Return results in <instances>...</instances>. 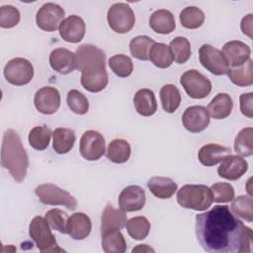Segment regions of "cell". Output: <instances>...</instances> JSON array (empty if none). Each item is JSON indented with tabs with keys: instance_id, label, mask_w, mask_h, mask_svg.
Wrapping results in <instances>:
<instances>
[{
	"instance_id": "cell-40",
	"label": "cell",
	"mask_w": 253,
	"mask_h": 253,
	"mask_svg": "<svg viewBox=\"0 0 253 253\" xmlns=\"http://www.w3.org/2000/svg\"><path fill=\"white\" fill-rule=\"evenodd\" d=\"M109 66L119 77H127L133 71V62L131 58L125 54H116L110 57Z\"/></svg>"
},
{
	"instance_id": "cell-27",
	"label": "cell",
	"mask_w": 253,
	"mask_h": 253,
	"mask_svg": "<svg viewBox=\"0 0 253 253\" xmlns=\"http://www.w3.org/2000/svg\"><path fill=\"white\" fill-rule=\"evenodd\" d=\"M102 233V249L106 253H124L126 244L120 229H109Z\"/></svg>"
},
{
	"instance_id": "cell-31",
	"label": "cell",
	"mask_w": 253,
	"mask_h": 253,
	"mask_svg": "<svg viewBox=\"0 0 253 253\" xmlns=\"http://www.w3.org/2000/svg\"><path fill=\"white\" fill-rule=\"evenodd\" d=\"M161 106L166 113H174L180 107L181 94L179 89L173 84L164 85L159 93Z\"/></svg>"
},
{
	"instance_id": "cell-32",
	"label": "cell",
	"mask_w": 253,
	"mask_h": 253,
	"mask_svg": "<svg viewBox=\"0 0 253 253\" xmlns=\"http://www.w3.org/2000/svg\"><path fill=\"white\" fill-rule=\"evenodd\" d=\"M149 60L158 68H168L173 63V54L168 45L155 42L149 51Z\"/></svg>"
},
{
	"instance_id": "cell-35",
	"label": "cell",
	"mask_w": 253,
	"mask_h": 253,
	"mask_svg": "<svg viewBox=\"0 0 253 253\" xmlns=\"http://www.w3.org/2000/svg\"><path fill=\"white\" fill-rule=\"evenodd\" d=\"M155 42L147 36H136L129 42V50L134 58L139 60H148L149 51Z\"/></svg>"
},
{
	"instance_id": "cell-25",
	"label": "cell",
	"mask_w": 253,
	"mask_h": 253,
	"mask_svg": "<svg viewBox=\"0 0 253 253\" xmlns=\"http://www.w3.org/2000/svg\"><path fill=\"white\" fill-rule=\"evenodd\" d=\"M232 107L233 102L231 97L226 93H219L209 103L207 111L211 118L222 120L231 114Z\"/></svg>"
},
{
	"instance_id": "cell-34",
	"label": "cell",
	"mask_w": 253,
	"mask_h": 253,
	"mask_svg": "<svg viewBox=\"0 0 253 253\" xmlns=\"http://www.w3.org/2000/svg\"><path fill=\"white\" fill-rule=\"evenodd\" d=\"M230 206L231 212L247 222L253 221V201L251 196H238L232 199Z\"/></svg>"
},
{
	"instance_id": "cell-48",
	"label": "cell",
	"mask_w": 253,
	"mask_h": 253,
	"mask_svg": "<svg viewBox=\"0 0 253 253\" xmlns=\"http://www.w3.org/2000/svg\"><path fill=\"white\" fill-rule=\"evenodd\" d=\"M154 252V249H152L151 247H149L147 244H138L135 248L132 249V252Z\"/></svg>"
},
{
	"instance_id": "cell-15",
	"label": "cell",
	"mask_w": 253,
	"mask_h": 253,
	"mask_svg": "<svg viewBox=\"0 0 253 253\" xmlns=\"http://www.w3.org/2000/svg\"><path fill=\"white\" fill-rule=\"evenodd\" d=\"M36 109L43 115H52L60 107V94L53 87H42L34 96Z\"/></svg>"
},
{
	"instance_id": "cell-43",
	"label": "cell",
	"mask_w": 253,
	"mask_h": 253,
	"mask_svg": "<svg viewBox=\"0 0 253 253\" xmlns=\"http://www.w3.org/2000/svg\"><path fill=\"white\" fill-rule=\"evenodd\" d=\"M68 217L69 216L67 215V213L58 208L50 209L45 213V219L47 220L49 226L53 230H56L63 234L67 233L66 226Z\"/></svg>"
},
{
	"instance_id": "cell-1",
	"label": "cell",
	"mask_w": 253,
	"mask_h": 253,
	"mask_svg": "<svg viewBox=\"0 0 253 253\" xmlns=\"http://www.w3.org/2000/svg\"><path fill=\"white\" fill-rule=\"evenodd\" d=\"M195 232L202 248L210 253L251 251L252 230L227 206L217 205L195 217Z\"/></svg>"
},
{
	"instance_id": "cell-4",
	"label": "cell",
	"mask_w": 253,
	"mask_h": 253,
	"mask_svg": "<svg viewBox=\"0 0 253 253\" xmlns=\"http://www.w3.org/2000/svg\"><path fill=\"white\" fill-rule=\"evenodd\" d=\"M74 55L76 69L81 71L82 75L99 73L106 70V54L95 45L82 44L76 49Z\"/></svg>"
},
{
	"instance_id": "cell-20",
	"label": "cell",
	"mask_w": 253,
	"mask_h": 253,
	"mask_svg": "<svg viewBox=\"0 0 253 253\" xmlns=\"http://www.w3.org/2000/svg\"><path fill=\"white\" fill-rule=\"evenodd\" d=\"M49 64L53 70L60 74H68L76 69L75 55L72 51L58 47L49 54Z\"/></svg>"
},
{
	"instance_id": "cell-3",
	"label": "cell",
	"mask_w": 253,
	"mask_h": 253,
	"mask_svg": "<svg viewBox=\"0 0 253 253\" xmlns=\"http://www.w3.org/2000/svg\"><path fill=\"white\" fill-rule=\"evenodd\" d=\"M177 202L183 208L203 211L211 206L213 195L206 185L188 184L178 190Z\"/></svg>"
},
{
	"instance_id": "cell-47",
	"label": "cell",
	"mask_w": 253,
	"mask_h": 253,
	"mask_svg": "<svg viewBox=\"0 0 253 253\" xmlns=\"http://www.w3.org/2000/svg\"><path fill=\"white\" fill-rule=\"evenodd\" d=\"M252 23H253V15L248 14L242 18L241 24H240L242 33L248 36L249 38H252Z\"/></svg>"
},
{
	"instance_id": "cell-14",
	"label": "cell",
	"mask_w": 253,
	"mask_h": 253,
	"mask_svg": "<svg viewBox=\"0 0 253 253\" xmlns=\"http://www.w3.org/2000/svg\"><path fill=\"white\" fill-rule=\"evenodd\" d=\"M145 192L137 185H130L122 190L118 198V204L125 212L140 211L145 205Z\"/></svg>"
},
{
	"instance_id": "cell-13",
	"label": "cell",
	"mask_w": 253,
	"mask_h": 253,
	"mask_svg": "<svg viewBox=\"0 0 253 253\" xmlns=\"http://www.w3.org/2000/svg\"><path fill=\"white\" fill-rule=\"evenodd\" d=\"M184 127L192 132L199 133L205 130L210 124V115L203 106H190L182 115Z\"/></svg>"
},
{
	"instance_id": "cell-16",
	"label": "cell",
	"mask_w": 253,
	"mask_h": 253,
	"mask_svg": "<svg viewBox=\"0 0 253 253\" xmlns=\"http://www.w3.org/2000/svg\"><path fill=\"white\" fill-rule=\"evenodd\" d=\"M247 161L239 155L229 154L225 156L218 166L217 173L222 179L228 181H236L240 179L247 171Z\"/></svg>"
},
{
	"instance_id": "cell-30",
	"label": "cell",
	"mask_w": 253,
	"mask_h": 253,
	"mask_svg": "<svg viewBox=\"0 0 253 253\" xmlns=\"http://www.w3.org/2000/svg\"><path fill=\"white\" fill-rule=\"evenodd\" d=\"M131 153L130 144L123 138L113 139L107 148V157L114 163H125L126 162Z\"/></svg>"
},
{
	"instance_id": "cell-45",
	"label": "cell",
	"mask_w": 253,
	"mask_h": 253,
	"mask_svg": "<svg viewBox=\"0 0 253 253\" xmlns=\"http://www.w3.org/2000/svg\"><path fill=\"white\" fill-rule=\"evenodd\" d=\"M211 190L216 203H228L234 198V189L229 183H215Z\"/></svg>"
},
{
	"instance_id": "cell-12",
	"label": "cell",
	"mask_w": 253,
	"mask_h": 253,
	"mask_svg": "<svg viewBox=\"0 0 253 253\" xmlns=\"http://www.w3.org/2000/svg\"><path fill=\"white\" fill-rule=\"evenodd\" d=\"M105 138L96 130L85 131L79 142V152L81 156L89 161L100 159L105 153Z\"/></svg>"
},
{
	"instance_id": "cell-11",
	"label": "cell",
	"mask_w": 253,
	"mask_h": 253,
	"mask_svg": "<svg viewBox=\"0 0 253 253\" xmlns=\"http://www.w3.org/2000/svg\"><path fill=\"white\" fill-rule=\"evenodd\" d=\"M65 12L63 8L54 3L42 5L37 12L36 24L45 32H54L59 29L61 22L64 20Z\"/></svg>"
},
{
	"instance_id": "cell-9",
	"label": "cell",
	"mask_w": 253,
	"mask_h": 253,
	"mask_svg": "<svg viewBox=\"0 0 253 253\" xmlns=\"http://www.w3.org/2000/svg\"><path fill=\"white\" fill-rule=\"evenodd\" d=\"M6 80L14 86L27 85L34 76V66L26 58L16 57L7 62L4 67Z\"/></svg>"
},
{
	"instance_id": "cell-5",
	"label": "cell",
	"mask_w": 253,
	"mask_h": 253,
	"mask_svg": "<svg viewBox=\"0 0 253 253\" xmlns=\"http://www.w3.org/2000/svg\"><path fill=\"white\" fill-rule=\"evenodd\" d=\"M45 217L35 216L29 224V234L34 240L38 249L42 253L64 252L56 242L55 236L51 232Z\"/></svg>"
},
{
	"instance_id": "cell-7",
	"label": "cell",
	"mask_w": 253,
	"mask_h": 253,
	"mask_svg": "<svg viewBox=\"0 0 253 253\" xmlns=\"http://www.w3.org/2000/svg\"><path fill=\"white\" fill-rule=\"evenodd\" d=\"M109 27L118 34H126L134 27L135 15L126 3L113 4L107 14Z\"/></svg>"
},
{
	"instance_id": "cell-6",
	"label": "cell",
	"mask_w": 253,
	"mask_h": 253,
	"mask_svg": "<svg viewBox=\"0 0 253 253\" xmlns=\"http://www.w3.org/2000/svg\"><path fill=\"white\" fill-rule=\"evenodd\" d=\"M35 194L39 201L44 205H61L70 211L77 208V201L69 192L51 183L39 185L35 189Z\"/></svg>"
},
{
	"instance_id": "cell-44",
	"label": "cell",
	"mask_w": 253,
	"mask_h": 253,
	"mask_svg": "<svg viewBox=\"0 0 253 253\" xmlns=\"http://www.w3.org/2000/svg\"><path fill=\"white\" fill-rule=\"evenodd\" d=\"M20 12L11 5H5L0 8V26L4 29H11L20 22Z\"/></svg>"
},
{
	"instance_id": "cell-39",
	"label": "cell",
	"mask_w": 253,
	"mask_h": 253,
	"mask_svg": "<svg viewBox=\"0 0 253 253\" xmlns=\"http://www.w3.org/2000/svg\"><path fill=\"white\" fill-rule=\"evenodd\" d=\"M204 12L198 7L190 6L182 10V12L180 13L181 25L186 29H198L204 24Z\"/></svg>"
},
{
	"instance_id": "cell-19",
	"label": "cell",
	"mask_w": 253,
	"mask_h": 253,
	"mask_svg": "<svg viewBox=\"0 0 253 253\" xmlns=\"http://www.w3.org/2000/svg\"><path fill=\"white\" fill-rule=\"evenodd\" d=\"M66 230L71 238L75 240H83L91 233V219L87 214L83 212L72 213L68 217Z\"/></svg>"
},
{
	"instance_id": "cell-38",
	"label": "cell",
	"mask_w": 253,
	"mask_h": 253,
	"mask_svg": "<svg viewBox=\"0 0 253 253\" xmlns=\"http://www.w3.org/2000/svg\"><path fill=\"white\" fill-rule=\"evenodd\" d=\"M108 81L109 78L107 70L90 75H81L80 77L82 87L91 93H98L103 91L107 87Z\"/></svg>"
},
{
	"instance_id": "cell-8",
	"label": "cell",
	"mask_w": 253,
	"mask_h": 253,
	"mask_svg": "<svg viewBox=\"0 0 253 253\" xmlns=\"http://www.w3.org/2000/svg\"><path fill=\"white\" fill-rule=\"evenodd\" d=\"M180 83L188 96L193 99L206 98L212 88L210 79L196 69L185 71L180 78Z\"/></svg>"
},
{
	"instance_id": "cell-33",
	"label": "cell",
	"mask_w": 253,
	"mask_h": 253,
	"mask_svg": "<svg viewBox=\"0 0 253 253\" xmlns=\"http://www.w3.org/2000/svg\"><path fill=\"white\" fill-rule=\"evenodd\" d=\"M51 135V129L46 125L37 126L29 132V144L36 150H44L49 145Z\"/></svg>"
},
{
	"instance_id": "cell-29",
	"label": "cell",
	"mask_w": 253,
	"mask_h": 253,
	"mask_svg": "<svg viewBox=\"0 0 253 253\" xmlns=\"http://www.w3.org/2000/svg\"><path fill=\"white\" fill-rule=\"evenodd\" d=\"M75 133L70 128L58 127L52 132V146L56 153L65 154L69 152L75 142Z\"/></svg>"
},
{
	"instance_id": "cell-22",
	"label": "cell",
	"mask_w": 253,
	"mask_h": 253,
	"mask_svg": "<svg viewBox=\"0 0 253 253\" xmlns=\"http://www.w3.org/2000/svg\"><path fill=\"white\" fill-rule=\"evenodd\" d=\"M149 26L157 34H170L176 28L174 15L165 9L156 10L151 14L149 18Z\"/></svg>"
},
{
	"instance_id": "cell-37",
	"label": "cell",
	"mask_w": 253,
	"mask_h": 253,
	"mask_svg": "<svg viewBox=\"0 0 253 253\" xmlns=\"http://www.w3.org/2000/svg\"><path fill=\"white\" fill-rule=\"evenodd\" d=\"M169 47L172 51L174 60L179 64L187 62L191 57V44L189 40L185 37L174 38L170 42Z\"/></svg>"
},
{
	"instance_id": "cell-23",
	"label": "cell",
	"mask_w": 253,
	"mask_h": 253,
	"mask_svg": "<svg viewBox=\"0 0 253 253\" xmlns=\"http://www.w3.org/2000/svg\"><path fill=\"white\" fill-rule=\"evenodd\" d=\"M126 215L121 209H115L108 204L101 216V232L109 229H122L126 226Z\"/></svg>"
},
{
	"instance_id": "cell-24",
	"label": "cell",
	"mask_w": 253,
	"mask_h": 253,
	"mask_svg": "<svg viewBox=\"0 0 253 253\" xmlns=\"http://www.w3.org/2000/svg\"><path fill=\"white\" fill-rule=\"evenodd\" d=\"M133 103L136 112L143 117H150L155 114L157 110V102L155 95L150 89L138 90L133 98Z\"/></svg>"
},
{
	"instance_id": "cell-18",
	"label": "cell",
	"mask_w": 253,
	"mask_h": 253,
	"mask_svg": "<svg viewBox=\"0 0 253 253\" xmlns=\"http://www.w3.org/2000/svg\"><path fill=\"white\" fill-rule=\"evenodd\" d=\"M226 58L228 64L232 67H237L244 64L250 57V47L240 41L227 42L221 51Z\"/></svg>"
},
{
	"instance_id": "cell-28",
	"label": "cell",
	"mask_w": 253,
	"mask_h": 253,
	"mask_svg": "<svg viewBox=\"0 0 253 253\" xmlns=\"http://www.w3.org/2000/svg\"><path fill=\"white\" fill-rule=\"evenodd\" d=\"M227 75L230 81L238 87H247L253 84V62L249 58L244 64L231 67L228 69Z\"/></svg>"
},
{
	"instance_id": "cell-46",
	"label": "cell",
	"mask_w": 253,
	"mask_h": 253,
	"mask_svg": "<svg viewBox=\"0 0 253 253\" xmlns=\"http://www.w3.org/2000/svg\"><path fill=\"white\" fill-rule=\"evenodd\" d=\"M239 102H240V111L242 115L251 119L253 117V108H252L253 93L249 92V93H244L240 95Z\"/></svg>"
},
{
	"instance_id": "cell-21",
	"label": "cell",
	"mask_w": 253,
	"mask_h": 253,
	"mask_svg": "<svg viewBox=\"0 0 253 253\" xmlns=\"http://www.w3.org/2000/svg\"><path fill=\"white\" fill-rule=\"evenodd\" d=\"M231 154V150L217 143H208L203 145L198 152L199 161L208 167L214 166L225 156Z\"/></svg>"
},
{
	"instance_id": "cell-41",
	"label": "cell",
	"mask_w": 253,
	"mask_h": 253,
	"mask_svg": "<svg viewBox=\"0 0 253 253\" xmlns=\"http://www.w3.org/2000/svg\"><path fill=\"white\" fill-rule=\"evenodd\" d=\"M252 127L242 128L236 135L234 140V150L241 156H250L253 153Z\"/></svg>"
},
{
	"instance_id": "cell-17",
	"label": "cell",
	"mask_w": 253,
	"mask_h": 253,
	"mask_svg": "<svg viewBox=\"0 0 253 253\" xmlns=\"http://www.w3.org/2000/svg\"><path fill=\"white\" fill-rule=\"evenodd\" d=\"M86 25L83 19L76 15L65 18L59 27L60 37L67 42L77 43L85 36Z\"/></svg>"
},
{
	"instance_id": "cell-36",
	"label": "cell",
	"mask_w": 253,
	"mask_h": 253,
	"mask_svg": "<svg viewBox=\"0 0 253 253\" xmlns=\"http://www.w3.org/2000/svg\"><path fill=\"white\" fill-rule=\"evenodd\" d=\"M128 235L135 240H142L147 237L150 230V222L145 216H134L126 220V226Z\"/></svg>"
},
{
	"instance_id": "cell-26",
	"label": "cell",
	"mask_w": 253,
	"mask_h": 253,
	"mask_svg": "<svg viewBox=\"0 0 253 253\" xmlns=\"http://www.w3.org/2000/svg\"><path fill=\"white\" fill-rule=\"evenodd\" d=\"M149 191L158 199H169L177 191V184L168 177L155 176L151 177L147 182Z\"/></svg>"
},
{
	"instance_id": "cell-2",
	"label": "cell",
	"mask_w": 253,
	"mask_h": 253,
	"mask_svg": "<svg viewBox=\"0 0 253 253\" xmlns=\"http://www.w3.org/2000/svg\"><path fill=\"white\" fill-rule=\"evenodd\" d=\"M1 165L9 171L13 179L22 183L29 166V157L19 134L14 129H7L3 135Z\"/></svg>"
},
{
	"instance_id": "cell-42",
	"label": "cell",
	"mask_w": 253,
	"mask_h": 253,
	"mask_svg": "<svg viewBox=\"0 0 253 253\" xmlns=\"http://www.w3.org/2000/svg\"><path fill=\"white\" fill-rule=\"evenodd\" d=\"M66 103L68 108L77 115H85L89 111V101L78 90H70L67 93Z\"/></svg>"
},
{
	"instance_id": "cell-10",
	"label": "cell",
	"mask_w": 253,
	"mask_h": 253,
	"mask_svg": "<svg viewBox=\"0 0 253 253\" xmlns=\"http://www.w3.org/2000/svg\"><path fill=\"white\" fill-rule=\"evenodd\" d=\"M199 60L204 68L214 75H225L229 64L221 50L210 44H203L199 49Z\"/></svg>"
}]
</instances>
